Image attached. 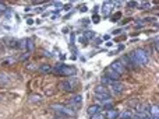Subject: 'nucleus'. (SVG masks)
Segmentation results:
<instances>
[{
	"instance_id": "1",
	"label": "nucleus",
	"mask_w": 159,
	"mask_h": 119,
	"mask_svg": "<svg viewBox=\"0 0 159 119\" xmlns=\"http://www.w3.org/2000/svg\"><path fill=\"white\" fill-rule=\"evenodd\" d=\"M131 55H133V58H134V60H135V63L138 65V67L145 66L149 62L148 52L145 51V49H142V48H135V49L131 52Z\"/></svg>"
},
{
	"instance_id": "2",
	"label": "nucleus",
	"mask_w": 159,
	"mask_h": 119,
	"mask_svg": "<svg viewBox=\"0 0 159 119\" xmlns=\"http://www.w3.org/2000/svg\"><path fill=\"white\" fill-rule=\"evenodd\" d=\"M50 109L54 111L56 114H59L60 116H66V118H74V116L77 115L76 109L70 108V107H66V105H63V104H52Z\"/></svg>"
},
{
	"instance_id": "3",
	"label": "nucleus",
	"mask_w": 159,
	"mask_h": 119,
	"mask_svg": "<svg viewBox=\"0 0 159 119\" xmlns=\"http://www.w3.org/2000/svg\"><path fill=\"white\" fill-rule=\"evenodd\" d=\"M57 88L62 91H66V93H71L76 88V81H71V80H63L57 84Z\"/></svg>"
},
{
	"instance_id": "4",
	"label": "nucleus",
	"mask_w": 159,
	"mask_h": 119,
	"mask_svg": "<svg viewBox=\"0 0 159 119\" xmlns=\"http://www.w3.org/2000/svg\"><path fill=\"white\" fill-rule=\"evenodd\" d=\"M77 73V69L74 66H67V65H63V67L57 72L59 76H63V77H73L76 76Z\"/></svg>"
},
{
	"instance_id": "5",
	"label": "nucleus",
	"mask_w": 159,
	"mask_h": 119,
	"mask_svg": "<svg viewBox=\"0 0 159 119\" xmlns=\"http://www.w3.org/2000/svg\"><path fill=\"white\" fill-rule=\"evenodd\" d=\"M81 105H83V97H81L80 94L73 95V97L69 100V107L73 109H76V111L78 108H81Z\"/></svg>"
},
{
	"instance_id": "6",
	"label": "nucleus",
	"mask_w": 159,
	"mask_h": 119,
	"mask_svg": "<svg viewBox=\"0 0 159 119\" xmlns=\"http://www.w3.org/2000/svg\"><path fill=\"white\" fill-rule=\"evenodd\" d=\"M109 67L112 69V70H115V72L117 73L119 76H123L124 73L127 72V69L124 67V65H123V63H122V62L119 60V59H117V60H115V62H113V63H112V65H110V66H109Z\"/></svg>"
},
{
	"instance_id": "7",
	"label": "nucleus",
	"mask_w": 159,
	"mask_h": 119,
	"mask_svg": "<svg viewBox=\"0 0 159 119\" xmlns=\"http://www.w3.org/2000/svg\"><path fill=\"white\" fill-rule=\"evenodd\" d=\"M109 87H110V91H112L115 95H120V94L124 91V84L122 83V81H113Z\"/></svg>"
},
{
	"instance_id": "8",
	"label": "nucleus",
	"mask_w": 159,
	"mask_h": 119,
	"mask_svg": "<svg viewBox=\"0 0 159 119\" xmlns=\"http://www.w3.org/2000/svg\"><path fill=\"white\" fill-rule=\"evenodd\" d=\"M103 76H106L108 79L112 80V81H120V77H122V76H119V74H117L115 70H112L110 67H106L105 69V74H103Z\"/></svg>"
},
{
	"instance_id": "9",
	"label": "nucleus",
	"mask_w": 159,
	"mask_h": 119,
	"mask_svg": "<svg viewBox=\"0 0 159 119\" xmlns=\"http://www.w3.org/2000/svg\"><path fill=\"white\" fill-rule=\"evenodd\" d=\"M7 46L10 48V49H18V48H21V41L15 39V38H8Z\"/></svg>"
},
{
	"instance_id": "10",
	"label": "nucleus",
	"mask_w": 159,
	"mask_h": 119,
	"mask_svg": "<svg viewBox=\"0 0 159 119\" xmlns=\"http://www.w3.org/2000/svg\"><path fill=\"white\" fill-rule=\"evenodd\" d=\"M95 100H98V101H108V100H112V97H110V93L109 94H103V93H95Z\"/></svg>"
},
{
	"instance_id": "11",
	"label": "nucleus",
	"mask_w": 159,
	"mask_h": 119,
	"mask_svg": "<svg viewBox=\"0 0 159 119\" xmlns=\"http://www.w3.org/2000/svg\"><path fill=\"white\" fill-rule=\"evenodd\" d=\"M24 48H25L27 51H28V53H29V52H32L34 49H35L34 41L31 39V38H25V39H24Z\"/></svg>"
},
{
	"instance_id": "12",
	"label": "nucleus",
	"mask_w": 159,
	"mask_h": 119,
	"mask_svg": "<svg viewBox=\"0 0 159 119\" xmlns=\"http://www.w3.org/2000/svg\"><path fill=\"white\" fill-rule=\"evenodd\" d=\"M101 105H91V107H88V111H87V114L89 116H92V115H95V114H98V112H101Z\"/></svg>"
},
{
	"instance_id": "13",
	"label": "nucleus",
	"mask_w": 159,
	"mask_h": 119,
	"mask_svg": "<svg viewBox=\"0 0 159 119\" xmlns=\"http://www.w3.org/2000/svg\"><path fill=\"white\" fill-rule=\"evenodd\" d=\"M159 108H158V105H151L149 107V116H151L152 119H158V115H159Z\"/></svg>"
},
{
	"instance_id": "14",
	"label": "nucleus",
	"mask_w": 159,
	"mask_h": 119,
	"mask_svg": "<svg viewBox=\"0 0 159 119\" xmlns=\"http://www.w3.org/2000/svg\"><path fill=\"white\" fill-rule=\"evenodd\" d=\"M112 7H113L112 2H105V3H103V6H102V11H103V14H105V15H109V14H110V11H112Z\"/></svg>"
},
{
	"instance_id": "15",
	"label": "nucleus",
	"mask_w": 159,
	"mask_h": 119,
	"mask_svg": "<svg viewBox=\"0 0 159 119\" xmlns=\"http://www.w3.org/2000/svg\"><path fill=\"white\" fill-rule=\"evenodd\" d=\"M119 115H120L119 111H117V109H115V108L109 109V111L105 114V116H108L109 119H117V118H119Z\"/></svg>"
},
{
	"instance_id": "16",
	"label": "nucleus",
	"mask_w": 159,
	"mask_h": 119,
	"mask_svg": "<svg viewBox=\"0 0 159 119\" xmlns=\"http://www.w3.org/2000/svg\"><path fill=\"white\" fill-rule=\"evenodd\" d=\"M133 116H134V111H131V109H126L122 115H119V118L120 119H133Z\"/></svg>"
},
{
	"instance_id": "17",
	"label": "nucleus",
	"mask_w": 159,
	"mask_h": 119,
	"mask_svg": "<svg viewBox=\"0 0 159 119\" xmlns=\"http://www.w3.org/2000/svg\"><path fill=\"white\" fill-rule=\"evenodd\" d=\"M29 101L31 102H41L42 101V95H39V94H31V95H29Z\"/></svg>"
},
{
	"instance_id": "18",
	"label": "nucleus",
	"mask_w": 159,
	"mask_h": 119,
	"mask_svg": "<svg viewBox=\"0 0 159 119\" xmlns=\"http://www.w3.org/2000/svg\"><path fill=\"white\" fill-rule=\"evenodd\" d=\"M39 72L41 73H50L52 72V67L49 65H46V63H45V65H41L39 66Z\"/></svg>"
},
{
	"instance_id": "19",
	"label": "nucleus",
	"mask_w": 159,
	"mask_h": 119,
	"mask_svg": "<svg viewBox=\"0 0 159 119\" xmlns=\"http://www.w3.org/2000/svg\"><path fill=\"white\" fill-rule=\"evenodd\" d=\"M95 93H103V94H109V90L106 88L105 86H96V88H95Z\"/></svg>"
},
{
	"instance_id": "20",
	"label": "nucleus",
	"mask_w": 159,
	"mask_h": 119,
	"mask_svg": "<svg viewBox=\"0 0 159 119\" xmlns=\"http://www.w3.org/2000/svg\"><path fill=\"white\" fill-rule=\"evenodd\" d=\"M102 105H103V108L105 109H113V101L112 100H108V101H103L102 102Z\"/></svg>"
},
{
	"instance_id": "21",
	"label": "nucleus",
	"mask_w": 159,
	"mask_h": 119,
	"mask_svg": "<svg viewBox=\"0 0 159 119\" xmlns=\"http://www.w3.org/2000/svg\"><path fill=\"white\" fill-rule=\"evenodd\" d=\"M91 119H106V116H105L103 112H98V114H95V115L91 116Z\"/></svg>"
},
{
	"instance_id": "22",
	"label": "nucleus",
	"mask_w": 159,
	"mask_h": 119,
	"mask_svg": "<svg viewBox=\"0 0 159 119\" xmlns=\"http://www.w3.org/2000/svg\"><path fill=\"white\" fill-rule=\"evenodd\" d=\"M113 81L110 79H108L106 76H102V86H110Z\"/></svg>"
},
{
	"instance_id": "23",
	"label": "nucleus",
	"mask_w": 159,
	"mask_h": 119,
	"mask_svg": "<svg viewBox=\"0 0 159 119\" xmlns=\"http://www.w3.org/2000/svg\"><path fill=\"white\" fill-rule=\"evenodd\" d=\"M85 38H87V39H94L95 32L94 31H85Z\"/></svg>"
},
{
	"instance_id": "24",
	"label": "nucleus",
	"mask_w": 159,
	"mask_h": 119,
	"mask_svg": "<svg viewBox=\"0 0 159 119\" xmlns=\"http://www.w3.org/2000/svg\"><path fill=\"white\" fill-rule=\"evenodd\" d=\"M10 80L7 79V76L6 74H0V83H8Z\"/></svg>"
},
{
	"instance_id": "25",
	"label": "nucleus",
	"mask_w": 159,
	"mask_h": 119,
	"mask_svg": "<svg viewBox=\"0 0 159 119\" xmlns=\"http://www.w3.org/2000/svg\"><path fill=\"white\" fill-rule=\"evenodd\" d=\"M120 17H122V11H119V13H116V14L113 15V17H112V21H113V22H116Z\"/></svg>"
},
{
	"instance_id": "26",
	"label": "nucleus",
	"mask_w": 159,
	"mask_h": 119,
	"mask_svg": "<svg viewBox=\"0 0 159 119\" xmlns=\"http://www.w3.org/2000/svg\"><path fill=\"white\" fill-rule=\"evenodd\" d=\"M92 21H94L95 24H98V22L101 21V17H99L98 14H94V15H92Z\"/></svg>"
},
{
	"instance_id": "27",
	"label": "nucleus",
	"mask_w": 159,
	"mask_h": 119,
	"mask_svg": "<svg viewBox=\"0 0 159 119\" xmlns=\"http://www.w3.org/2000/svg\"><path fill=\"white\" fill-rule=\"evenodd\" d=\"M4 11H7V7H6V4L0 3V13H4Z\"/></svg>"
},
{
	"instance_id": "28",
	"label": "nucleus",
	"mask_w": 159,
	"mask_h": 119,
	"mask_svg": "<svg viewBox=\"0 0 159 119\" xmlns=\"http://www.w3.org/2000/svg\"><path fill=\"white\" fill-rule=\"evenodd\" d=\"M127 6H128V7H135L137 3H135V2H130V3H127Z\"/></svg>"
},
{
	"instance_id": "29",
	"label": "nucleus",
	"mask_w": 159,
	"mask_h": 119,
	"mask_svg": "<svg viewBox=\"0 0 159 119\" xmlns=\"http://www.w3.org/2000/svg\"><path fill=\"white\" fill-rule=\"evenodd\" d=\"M141 7H142V8H148V7H149V4H148V3H142V4H141Z\"/></svg>"
},
{
	"instance_id": "30",
	"label": "nucleus",
	"mask_w": 159,
	"mask_h": 119,
	"mask_svg": "<svg viewBox=\"0 0 159 119\" xmlns=\"http://www.w3.org/2000/svg\"><path fill=\"white\" fill-rule=\"evenodd\" d=\"M81 11H83V13H85V11H87V6H81Z\"/></svg>"
},
{
	"instance_id": "31",
	"label": "nucleus",
	"mask_w": 159,
	"mask_h": 119,
	"mask_svg": "<svg viewBox=\"0 0 159 119\" xmlns=\"http://www.w3.org/2000/svg\"><path fill=\"white\" fill-rule=\"evenodd\" d=\"M27 24H28V25H32V24H34V20H28V21H27Z\"/></svg>"
},
{
	"instance_id": "32",
	"label": "nucleus",
	"mask_w": 159,
	"mask_h": 119,
	"mask_svg": "<svg viewBox=\"0 0 159 119\" xmlns=\"http://www.w3.org/2000/svg\"><path fill=\"white\" fill-rule=\"evenodd\" d=\"M154 48H155V51H158V41H155V43H154Z\"/></svg>"
},
{
	"instance_id": "33",
	"label": "nucleus",
	"mask_w": 159,
	"mask_h": 119,
	"mask_svg": "<svg viewBox=\"0 0 159 119\" xmlns=\"http://www.w3.org/2000/svg\"><path fill=\"white\" fill-rule=\"evenodd\" d=\"M141 119H152V118H151V116H149V115H148V116H142V118H141Z\"/></svg>"
},
{
	"instance_id": "34",
	"label": "nucleus",
	"mask_w": 159,
	"mask_h": 119,
	"mask_svg": "<svg viewBox=\"0 0 159 119\" xmlns=\"http://www.w3.org/2000/svg\"><path fill=\"white\" fill-rule=\"evenodd\" d=\"M57 119H67V118H63V116H59Z\"/></svg>"
}]
</instances>
